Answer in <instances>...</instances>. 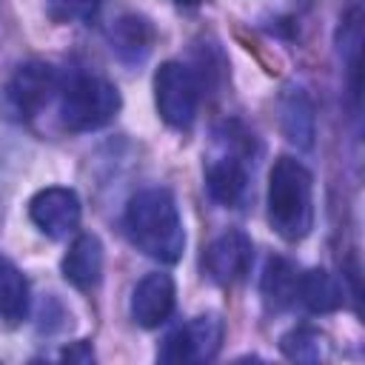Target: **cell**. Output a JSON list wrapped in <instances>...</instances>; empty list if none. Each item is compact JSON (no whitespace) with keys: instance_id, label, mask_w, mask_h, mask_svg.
<instances>
[{"instance_id":"cell-1","label":"cell","mask_w":365,"mask_h":365,"mask_svg":"<svg viewBox=\"0 0 365 365\" xmlns=\"http://www.w3.org/2000/svg\"><path fill=\"white\" fill-rule=\"evenodd\" d=\"M125 237L137 251L157 262H177L185 251V228L171 191L143 188L125 202L123 214Z\"/></svg>"},{"instance_id":"cell-2","label":"cell","mask_w":365,"mask_h":365,"mask_svg":"<svg viewBox=\"0 0 365 365\" xmlns=\"http://www.w3.org/2000/svg\"><path fill=\"white\" fill-rule=\"evenodd\" d=\"M268 222L288 242L305 240L314 228V180L294 157H277L271 165Z\"/></svg>"},{"instance_id":"cell-3","label":"cell","mask_w":365,"mask_h":365,"mask_svg":"<svg viewBox=\"0 0 365 365\" xmlns=\"http://www.w3.org/2000/svg\"><path fill=\"white\" fill-rule=\"evenodd\" d=\"M117 86L97 74H74L60 94V123L68 131H97L120 114Z\"/></svg>"},{"instance_id":"cell-4","label":"cell","mask_w":365,"mask_h":365,"mask_svg":"<svg viewBox=\"0 0 365 365\" xmlns=\"http://www.w3.org/2000/svg\"><path fill=\"white\" fill-rule=\"evenodd\" d=\"M154 106L165 125L188 131L200 108V83L194 71L177 60H165L154 71Z\"/></svg>"},{"instance_id":"cell-5","label":"cell","mask_w":365,"mask_h":365,"mask_svg":"<svg viewBox=\"0 0 365 365\" xmlns=\"http://www.w3.org/2000/svg\"><path fill=\"white\" fill-rule=\"evenodd\" d=\"M222 331L225 328H222V319L217 314H200L165 336L157 359L165 365L208 362L217 356V351L222 345Z\"/></svg>"},{"instance_id":"cell-6","label":"cell","mask_w":365,"mask_h":365,"mask_svg":"<svg viewBox=\"0 0 365 365\" xmlns=\"http://www.w3.org/2000/svg\"><path fill=\"white\" fill-rule=\"evenodd\" d=\"M80 217H83V205L74 188L48 185L29 200V220L48 240H63L74 234L80 228Z\"/></svg>"},{"instance_id":"cell-7","label":"cell","mask_w":365,"mask_h":365,"mask_svg":"<svg viewBox=\"0 0 365 365\" xmlns=\"http://www.w3.org/2000/svg\"><path fill=\"white\" fill-rule=\"evenodd\" d=\"M251 262H254V242L240 228L222 231L205 248V257H202L205 274L217 285H237V282H242L248 277V271H251Z\"/></svg>"},{"instance_id":"cell-8","label":"cell","mask_w":365,"mask_h":365,"mask_svg":"<svg viewBox=\"0 0 365 365\" xmlns=\"http://www.w3.org/2000/svg\"><path fill=\"white\" fill-rule=\"evenodd\" d=\"M54 91H60L57 71H54V66L40 63V60L23 63L6 86V97H9L11 108L23 117H34L40 108H46L48 100L54 97Z\"/></svg>"},{"instance_id":"cell-9","label":"cell","mask_w":365,"mask_h":365,"mask_svg":"<svg viewBox=\"0 0 365 365\" xmlns=\"http://www.w3.org/2000/svg\"><path fill=\"white\" fill-rule=\"evenodd\" d=\"M174 302H177V285L171 274L151 271L134 285L128 311L140 328H160L171 317Z\"/></svg>"},{"instance_id":"cell-10","label":"cell","mask_w":365,"mask_h":365,"mask_svg":"<svg viewBox=\"0 0 365 365\" xmlns=\"http://www.w3.org/2000/svg\"><path fill=\"white\" fill-rule=\"evenodd\" d=\"M103 265H106V254H103V242L97 234H77L60 262V271L66 277V282H71L80 291H91L100 285L103 279Z\"/></svg>"},{"instance_id":"cell-11","label":"cell","mask_w":365,"mask_h":365,"mask_svg":"<svg viewBox=\"0 0 365 365\" xmlns=\"http://www.w3.org/2000/svg\"><path fill=\"white\" fill-rule=\"evenodd\" d=\"M205 188L220 205H240L248 188V168L240 154H220L205 165Z\"/></svg>"},{"instance_id":"cell-12","label":"cell","mask_w":365,"mask_h":365,"mask_svg":"<svg viewBox=\"0 0 365 365\" xmlns=\"http://www.w3.org/2000/svg\"><path fill=\"white\" fill-rule=\"evenodd\" d=\"M154 40H157V31H154L151 20L143 14H123L120 20H114V26L108 31L111 51L123 63H143L151 54Z\"/></svg>"},{"instance_id":"cell-13","label":"cell","mask_w":365,"mask_h":365,"mask_svg":"<svg viewBox=\"0 0 365 365\" xmlns=\"http://www.w3.org/2000/svg\"><path fill=\"white\" fill-rule=\"evenodd\" d=\"M279 123H282V134H285V140L291 145H297L299 151H311L314 148L317 117H314V103L302 88H288L282 94Z\"/></svg>"},{"instance_id":"cell-14","label":"cell","mask_w":365,"mask_h":365,"mask_svg":"<svg viewBox=\"0 0 365 365\" xmlns=\"http://www.w3.org/2000/svg\"><path fill=\"white\" fill-rule=\"evenodd\" d=\"M297 285H299V271L294 268L291 259L285 257H271L265 262L262 279H259V294L268 311L279 314L288 311L297 302Z\"/></svg>"},{"instance_id":"cell-15","label":"cell","mask_w":365,"mask_h":365,"mask_svg":"<svg viewBox=\"0 0 365 365\" xmlns=\"http://www.w3.org/2000/svg\"><path fill=\"white\" fill-rule=\"evenodd\" d=\"M297 299L311 311V314H334L345 302V291L339 279L325 271V268H308L299 274L297 285Z\"/></svg>"},{"instance_id":"cell-16","label":"cell","mask_w":365,"mask_h":365,"mask_svg":"<svg viewBox=\"0 0 365 365\" xmlns=\"http://www.w3.org/2000/svg\"><path fill=\"white\" fill-rule=\"evenodd\" d=\"M336 48H339V57L345 63V71H348V86H351V100L354 106H359V88H362V11L359 9H351L339 29H336Z\"/></svg>"},{"instance_id":"cell-17","label":"cell","mask_w":365,"mask_h":365,"mask_svg":"<svg viewBox=\"0 0 365 365\" xmlns=\"http://www.w3.org/2000/svg\"><path fill=\"white\" fill-rule=\"evenodd\" d=\"M29 314V282L23 271L0 257V317L6 322H23Z\"/></svg>"},{"instance_id":"cell-18","label":"cell","mask_w":365,"mask_h":365,"mask_svg":"<svg viewBox=\"0 0 365 365\" xmlns=\"http://www.w3.org/2000/svg\"><path fill=\"white\" fill-rule=\"evenodd\" d=\"M279 351L291 359V362H319L325 356V339L317 328L311 325H297L288 334L279 336Z\"/></svg>"},{"instance_id":"cell-19","label":"cell","mask_w":365,"mask_h":365,"mask_svg":"<svg viewBox=\"0 0 365 365\" xmlns=\"http://www.w3.org/2000/svg\"><path fill=\"white\" fill-rule=\"evenodd\" d=\"M103 0H51V14L63 23L68 20H91Z\"/></svg>"},{"instance_id":"cell-20","label":"cell","mask_w":365,"mask_h":365,"mask_svg":"<svg viewBox=\"0 0 365 365\" xmlns=\"http://www.w3.org/2000/svg\"><path fill=\"white\" fill-rule=\"evenodd\" d=\"M60 356L68 359V362H91V359H94V351H91V345H88L86 339H80V342H74L71 348H66Z\"/></svg>"},{"instance_id":"cell-21","label":"cell","mask_w":365,"mask_h":365,"mask_svg":"<svg viewBox=\"0 0 365 365\" xmlns=\"http://www.w3.org/2000/svg\"><path fill=\"white\" fill-rule=\"evenodd\" d=\"M177 6H185V9H194V6H200V0H174Z\"/></svg>"}]
</instances>
